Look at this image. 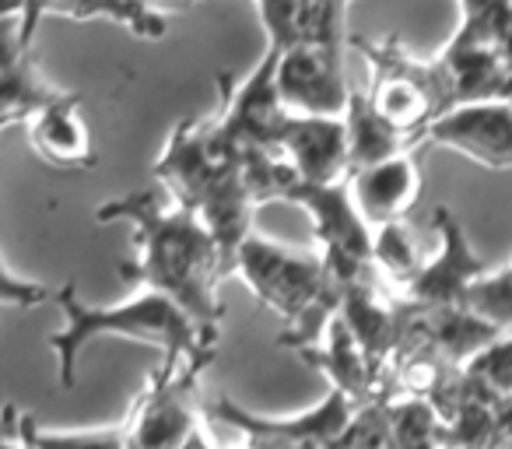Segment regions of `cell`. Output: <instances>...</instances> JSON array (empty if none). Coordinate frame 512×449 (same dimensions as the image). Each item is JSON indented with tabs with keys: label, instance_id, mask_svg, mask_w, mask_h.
I'll return each mask as SVG.
<instances>
[{
	"label": "cell",
	"instance_id": "cell-25",
	"mask_svg": "<svg viewBox=\"0 0 512 449\" xmlns=\"http://www.w3.org/2000/svg\"><path fill=\"white\" fill-rule=\"evenodd\" d=\"M467 306L474 309L481 320L495 323L498 330H512V260L495 274H484L474 288H470Z\"/></svg>",
	"mask_w": 512,
	"mask_h": 449
},
{
	"label": "cell",
	"instance_id": "cell-4",
	"mask_svg": "<svg viewBox=\"0 0 512 449\" xmlns=\"http://www.w3.org/2000/svg\"><path fill=\"white\" fill-rule=\"evenodd\" d=\"M232 274H239L242 285L281 316L278 344L292 351L320 344L348 295L327 274L320 253L292 250L256 232L239 246Z\"/></svg>",
	"mask_w": 512,
	"mask_h": 449
},
{
	"label": "cell",
	"instance_id": "cell-11",
	"mask_svg": "<svg viewBox=\"0 0 512 449\" xmlns=\"http://www.w3.org/2000/svg\"><path fill=\"white\" fill-rule=\"evenodd\" d=\"M278 92L285 109L295 116H344L355 85L348 81L341 53L313 43H295L281 50Z\"/></svg>",
	"mask_w": 512,
	"mask_h": 449
},
{
	"label": "cell",
	"instance_id": "cell-5",
	"mask_svg": "<svg viewBox=\"0 0 512 449\" xmlns=\"http://www.w3.org/2000/svg\"><path fill=\"white\" fill-rule=\"evenodd\" d=\"M369 64L365 99L383 120H390L400 134L425 141L428 127L449 109L446 85L435 60H421L404 50L400 39H351Z\"/></svg>",
	"mask_w": 512,
	"mask_h": 449
},
{
	"label": "cell",
	"instance_id": "cell-2",
	"mask_svg": "<svg viewBox=\"0 0 512 449\" xmlns=\"http://www.w3.org/2000/svg\"><path fill=\"white\" fill-rule=\"evenodd\" d=\"M57 306L64 309V327L50 334V351L57 355V379L64 390L78 383V358L99 337L144 341L162 351V362H214L221 348V334L204 330L179 302L141 288L116 306H88L78 295V285L67 281L57 292Z\"/></svg>",
	"mask_w": 512,
	"mask_h": 449
},
{
	"label": "cell",
	"instance_id": "cell-6",
	"mask_svg": "<svg viewBox=\"0 0 512 449\" xmlns=\"http://www.w3.org/2000/svg\"><path fill=\"white\" fill-rule=\"evenodd\" d=\"M288 204L302 207L313 221V236L320 243V257L327 274L348 292L355 281L372 274V243L376 229L362 218L348 183H299Z\"/></svg>",
	"mask_w": 512,
	"mask_h": 449
},
{
	"label": "cell",
	"instance_id": "cell-7",
	"mask_svg": "<svg viewBox=\"0 0 512 449\" xmlns=\"http://www.w3.org/2000/svg\"><path fill=\"white\" fill-rule=\"evenodd\" d=\"M278 60L281 50L267 46L260 64L246 74L242 85H232L228 74H221V109L214 120V134L235 155L246 151H278L281 130L288 123V109L278 92Z\"/></svg>",
	"mask_w": 512,
	"mask_h": 449
},
{
	"label": "cell",
	"instance_id": "cell-9",
	"mask_svg": "<svg viewBox=\"0 0 512 449\" xmlns=\"http://www.w3.org/2000/svg\"><path fill=\"white\" fill-rule=\"evenodd\" d=\"M358 407L362 404L351 400L348 393L330 390L313 411L292 414V418H267V414H253L235 400L221 397L211 404V418L235 428L242 442H260L274 449H341Z\"/></svg>",
	"mask_w": 512,
	"mask_h": 449
},
{
	"label": "cell",
	"instance_id": "cell-26",
	"mask_svg": "<svg viewBox=\"0 0 512 449\" xmlns=\"http://www.w3.org/2000/svg\"><path fill=\"white\" fill-rule=\"evenodd\" d=\"M0 299L8 302V306L32 309V306H39V302H46V299H57V295H53L50 288L39 285V281H22V278H15L11 264L4 260V264H0Z\"/></svg>",
	"mask_w": 512,
	"mask_h": 449
},
{
	"label": "cell",
	"instance_id": "cell-8",
	"mask_svg": "<svg viewBox=\"0 0 512 449\" xmlns=\"http://www.w3.org/2000/svg\"><path fill=\"white\" fill-rule=\"evenodd\" d=\"M211 362H162L127 414L134 449H183L197 425V386Z\"/></svg>",
	"mask_w": 512,
	"mask_h": 449
},
{
	"label": "cell",
	"instance_id": "cell-27",
	"mask_svg": "<svg viewBox=\"0 0 512 449\" xmlns=\"http://www.w3.org/2000/svg\"><path fill=\"white\" fill-rule=\"evenodd\" d=\"M484 449H512V397L502 400L491 421V435L484 442Z\"/></svg>",
	"mask_w": 512,
	"mask_h": 449
},
{
	"label": "cell",
	"instance_id": "cell-29",
	"mask_svg": "<svg viewBox=\"0 0 512 449\" xmlns=\"http://www.w3.org/2000/svg\"><path fill=\"white\" fill-rule=\"evenodd\" d=\"M183 449H218V446H211V442H207L204 439V432H197V435H193V439L190 442H186V446Z\"/></svg>",
	"mask_w": 512,
	"mask_h": 449
},
{
	"label": "cell",
	"instance_id": "cell-3",
	"mask_svg": "<svg viewBox=\"0 0 512 449\" xmlns=\"http://www.w3.org/2000/svg\"><path fill=\"white\" fill-rule=\"evenodd\" d=\"M155 179L165 197L193 211L211 229L232 274L235 253L253 236V214L260 207L249 197L242 155L221 144V137L214 134V120H197V116L179 120L162 155L155 158Z\"/></svg>",
	"mask_w": 512,
	"mask_h": 449
},
{
	"label": "cell",
	"instance_id": "cell-20",
	"mask_svg": "<svg viewBox=\"0 0 512 449\" xmlns=\"http://www.w3.org/2000/svg\"><path fill=\"white\" fill-rule=\"evenodd\" d=\"M344 123H348V148H351V176L376 162H386L393 155H404V151H414L421 141L400 134L390 120L372 109V102L365 99V88H355L351 92V106L344 113Z\"/></svg>",
	"mask_w": 512,
	"mask_h": 449
},
{
	"label": "cell",
	"instance_id": "cell-12",
	"mask_svg": "<svg viewBox=\"0 0 512 449\" xmlns=\"http://www.w3.org/2000/svg\"><path fill=\"white\" fill-rule=\"evenodd\" d=\"M428 144L467 155L484 169H512V102L488 99L453 106L428 127Z\"/></svg>",
	"mask_w": 512,
	"mask_h": 449
},
{
	"label": "cell",
	"instance_id": "cell-17",
	"mask_svg": "<svg viewBox=\"0 0 512 449\" xmlns=\"http://www.w3.org/2000/svg\"><path fill=\"white\" fill-rule=\"evenodd\" d=\"M421 183H425V179H421V169H418V162H414V151L393 155V158H386V162H376L348 179L351 197H355L358 211H362V218L369 221L372 229L404 221L407 211L418 204Z\"/></svg>",
	"mask_w": 512,
	"mask_h": 449
},
{
	"label": "cell",
	"instance_id": "cell-16",
	"mask_svg": "<svg viewBox=\"0 0 512 449\" xmlns=\"http://www.w3.org/2000/svg\"><path fill=\"white\" fill-rule=\"evenodd\" d=\"M67 88H57L39 64L32 60V50L22 46L18 22L4 15V78H0V127H29L39 113L67 99Z\"/></svg>",
	"mask_w": 512,
	"mask_h": 449
},
{
	"label": "cell",
	"instance_id": "cell-30",
	"mask_svg": "<svg viewBox=\"0 0 512 449\" xmlns=\"http://www.w3.org/2000/svg\"><path fill=\"white\" fill-rule=\"evenodd\" d=\"M4 449H32V446H25V442H18V439H8L4 442Z\"/></svg>",
	"mask_w": 512,
	"mask_h": 449
},
{
	"label": "cell",
	"instance_id": "cell-14",
	"mask_svg": "<svg viewBox=\"0 0 512 449\" xmlns=\"http://www.w3.org/2000/svg\"><path fill=\"white\" fill-rule=\"evenodd\" d=\"M278 151L302 183L330 186L351 179V148L344 116H288Z\"/></svg>",
	"mask_w": 512,
	"mask_h": 449
},
{
	"label": "cell",
	"instance_id": "cell-18",
	"mask_svg": "<svg viewBox=\"0 0 512 449\" xmlns=\"http://www.w3.org/2000/svg\"><path fill=\"white\" fill-rule=\"evenodd\" d=\"M29 148L53 169H92L95 144L81 116V92H71L29 123Z\"/></svg>",
	"mask_w": 512,
	"mask_h": 449
},
{
	"label": "cell",
	"instance_id": "cell-15",
	"mask_svg": "<svg viewBox=\"0 0 512 449\" xmlns=\"http://www.w3.org/2000/svg\"><path fill=\"white\" fill-rule=\"evenodd\" d=\"M0 11L18 22V36L29 50L39 22L46 15L74 18V22H116L137 39H165L169 18L141 8L134 0H4Z\"/></svg>",
	"mask_w": 512,
	"mask_h": 449
},
{
	"label": "cell",
	"instance_id": "cell-13",
	"mask_svg": "<svg viewBox=\"0 0 512 449\" xmlns=\"http://www.w3.org/2000/svg\"><path fill=\"white\" fill-rule=\"evenodd\" d=\"M435 64H439L442 85H446L449 109L467 106V102L505 99V92H509V60L491 39H484L481 32L463 22L446 43V50L435 57Z\"/></svg>",
	"mask_w": 512,
	"mask_h": 449
},
{
	"label": "cell",
	"instance_id": "cell-24",
	"mask_svg": "<svg viewBox=\"0 0 512 449\" xmlns=\"http://www.w3.org/2000/svg\"><path fill=\"white\" fill-rule=\"evenodd\" d=\"M463 372L495 400H509L512 397V330H505L488 348L477 351V355L463 365Z\"/></svg>",
	"mask_w": 512,
	"mask_h": 449
},
{
	"label": "cell",
	"instance_id": "cell-28",
	"mask_svg": "<svg viewBox=\"0 0 512 449\" xmlns=\"http://www.w3.org/2000/svg\"><path fill=\"white\" fill-rule=\"evenodd\" d=\"M134 4L169 18V15H176V11H190V8H197V4H207V0H134Z\"/></svg>",
	"mask_w": 512,
	"mask_h": 449
},
{
	"label": "cell",
	"instance_id": "cell-1",
	"mask_svg": "<svg viewBox=\"0 0 512 449\" xmlns=\"http://www.w3.org/2000/svg\"><path fill=\"white\" fill-rule=\"evenodd\" d=\"M102 225L123 221L134 232L137 260L120 264V274L137 288L169 295L211 334H221L218 288L228 278L218 239L193 211L179 207L165 190H130L99 204Z\"/></svg>",
	"mask_w": 512,
	"mask_h": 449
},
{
	"label": "cell",
	"instance_id": "cell-31",
	"mask_svg": "<svg viewBox=\"0 0 512 449\" xmlns=\"http://www.w3.org/2000/svg\"><path fill=\"white\" fill-rule=\"evenodd\" d=\"M505 99H509V102H512V81H509V92H505Z\"/></svg>",
	"mask_w": 512,
	"mask_h": 449
},
{
	"label": "cell",
	"instance_id": "cell-19",
	"mask_svg": "<svg viewBox=\"0 0 512 449\" xmlns=\"http://www.w3.org/2000/svg\"><path fill=\"white\" fill-rule=\"evenodd\" d=\"M299 355L306 358L313 369H320L323 376H327L330 390L348 393V397L358 400V404H369V400L383 397V393H379L376 372H372V365H369V358H365L358 337L351 334V327L341 320V313H337V320L330 323V330L323 334V341L313 344V348H306V351H299Z\"/></svg>",
	"mask_w": 512,
	"mask_h": 449
},
{
	"label": "cell",
	"instance_id": "cell-22",
	"mask_svg": "<svg viewBox=\"0 0 512 449\" xmlns=\"http://www.w3.org/2000/svg\"><path fill=\"white\" fill-rule=\"evenodd\" d=\"M428 260L421 257L418 243H414V232L407 229L404 221H393L376 229V243H372V271L376 278L390 288L393 295L404 299L411 292V285L418 281V274L425 271Z\"/></svg>",
	"mask_w": 512,
	"mask_h": 449
},
{
	"label": "cell",
	"instance_id": "cell-10",
	"mask_svg": "<svg viewBox=\"0 0 512 449\" xmlns=\"http://www.w3.org/2000/svg\"><path fill=\"white\" fill-rule=\"evenodd\" d=\"M435 236H439V250L425 264V271L418 274V281L411 285V292L404 295V302L411 309H456L467 306L470 288L488 274L481 253L470 246L467 229L460 225L453 211L435 207L432 214Z\"/></svg>",
	"mask_w": 512,
	"mask_h": 449
},
{
	"label": "cell",
	"instance_id": "cell-21",
	"mask_svg": "<svg viewBox=\"0 0 512 449\" xmlns=\"http://www.w3.org/2000/svg\"><path fill=\"white\" fill-rule=\"evenodd\" d=\"M8 439H18L32 449H134L130 425L109 428H78V432H53L43 428L32 414H22L18 407H8Z\"/></svg>",
	"mask_w": 512,
	"mask_h": 449
},
{
	"label": "cell",
	"instance_id": "cell-23",
	"mask_svg": "<svg viewBox=\"0 0 512 449\" xmlns=\"http://www.w3.org/2000/svg\"><path fill=\"white\" fill-rule=\"evenodd\" d=\"M348 8L351 0H299V43L323 46L341 53L348 46Z\"/></svg>",
	"mask_w": 512,
	"mask_h": 449
}]
</instances>
